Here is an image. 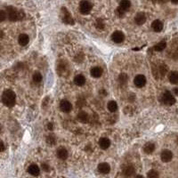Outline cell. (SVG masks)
Listing matches in <instances>:
<instances>
[{"instance_id": "6da1fadb", "label": "cell", "mask_w": 178, "mask_h": 178, "mask_svg": "<svg viewBox=\"0 0 178 178\" xmlns=\"http://www.w3.org/2000/svg\"><path fill=\"white\" fill-rule=\"evenodd\" d=\"M1 101H2V103L4 104V106L11 108L15 104L16 95L13 91H12L10 89H7L3 93L2 97H1Z\"/></svg>"}, {"instance_id": "7a4b0ae2", "label": "cell", "mask_w": 178, "mask_h": 178, "mask_svg": "<svg viewBox=\"0 0 178 178\" xmlns=\"http://www.w3.org/2000/svg\"><path fill=\"white\" fill-rule=\"evenodd\" d=\"M160 101L162 102V104H166V105H168V106H171L173 104H176V98L174 97V95L170 93V92H166L164 93L162 95H161V99Z\"/></svg>"}, {"instance_id": "3957f363", "label": "cell", "mask_w": 178, "mask_h": 178, "mask_svg": "<svg viewBox=\"0 0 178 178\" xmlns=\"http://www.w3.org/2000/svg\"><path fill=\"white\" fill-rule=\"evenodd\" d=\"M79 9L82 14H88L92 10V4L86 0H82L79 4Z\"/></svg>"}, {"instance_id": "277c9868", "label": "cell", "mask_w": 178, "mask_h": 178, "mask_svg": "<svg viewBox=\"0 0 178 178\" xmlns=\"http://www.w3.org/2000/svg\"><path fill=\"white\" fill-rule=\"evenodd\" d=\"M7 16L11 22H16L19 20V12L12 6H9L7 8Z\"/></svg>"}, {"instance_id": "5b68a950", "label": "cell", "mask_w": 178, "mask_h": 178, "mask_svg": "<svg viewBox=\"0 0 178 178\" xmlns=\"http://www.w3.org/2000/svg\"><path fill=\"white\" fill-rule=\"evenodd\" d=\"M111 39L113 42H115L116 44H119V43H122L125 39V35L122 31H114L111 35Z\"/></svg>"}, {"instance_id": "8992f818", "label": "cell", "mask_w": 178, "mask_h": 178, "mask_svg": "<svg viewBox=\"0 0 178 178\" xmlns=\"http://www.w3.org/2000/svg\"><path fill=\"white\" fill-rule=\"evenodd\" d=\"M160 158L163 162H166V163L170 162L173 159V153L169 150H162L161 154H160Z\"/></svg>"}, {"instance_id": "52a82bcc", "label": "cell", "mask_w": 178, "mask_h": 178, "mask_svg": "<svg viewBox=\"0 0 178 178\" xmlns=\"http://www.w3.org/2000/svg\"><path fill=\"white\" fill-rule=\"evenodd\" d=\"M62 13H63V20L65 23H67V24H73L74 23V21L71 17V13H69V11L65 7H63L62 9Z\"/></svg>"}, {"instance_id": "ba28073f", "label": "cell", "mask_w": 178, "mask_h": 178, "mask_svg": "<svg viewBox=\"0 0 178 178\" xmlns=\"http://www.w3.org/2000/svg\"><path fill=\"white\" fill-rule=\"evenodd\" d=\"M134 83L137 87H142L146 85V77L143 75H137L134 79Z\"/></svg>"}, {"instance_id": "9c48e42d", "label": "cell", "mask_w": 178, "mask_h": 178, "mask_svg": "<svg viewBox=\"0 0 178 178\" xmlns=\"http://www.w3.org/2000/svg\"><path fill=\"white\" fill-rule=\"evenodd\" d=\"M60 109L63 112H70L71 110V109H72V105H71V104L69 101L63 100L60 103Z\"/></svg>"}, {"instance_id": "30bf717a", "label": "cell", "mask_w": 178, "mask_h": 178, "mask_svg": "<svg viewBox=\"0 0 178 178\" xmlns=\"http://www.w3.org/2000/svg\"><path fill=\"white\" fill-rule=\"evenodd\" d=\"M97 168H98V171L101 174H104V175L109 174V171H110V166L108 163H106V162H104V163L99 164Z\"/></svg>"}, {"instance_id": "8fae6325", "label": "cell", "mask_w": 178, "mask_h": 178, "mask_svg": "<svg viewBox=\"0 0 178 178\" xmlns=\"http://www.w3.org/2000/svg\"><path fill=\"white\" fill-rule=\"evenodd\" d=\"M151 28L155 32H160L163 30V23L159 20H156L151 23Z\"/></svg>"}, {"instance_id": "7c38bea8", "label": "cell", "mask_w": 178, "mask_h": 178, "mask_svg": "<svg viewBox=\"0 0 178 178\" xmlns=\"http://www.w3.org/2000/svg\"><path fill=\"white\" fill-rule=\"evenodd\" d=\"M135 22L138 25H142L146 22V15L143 13H138L135 17Z\"/></svg>"}, {"instance_id": "4fadbf2b", "label": "cell", "mask_w": 178, "mask_h": 178, "mask_svg": "<svg viewBox=\"0 0 178 178\" xmlns=\"http://www.w3.org/2000/svg\"><path fill=\"white\" fill-rule=\"evenodd\" d=\"M30 42V37L29 36L26 34H21L18 37V43L19 45H21L22 46H25L29 44Z\"/></svg>"}, {"instance_id": "5bb4252c", "label": "cell", "mask_w": 178, "mask_h": 178, "mask_svg": "<svg viewBox=\"0 0 178 178\" xmlns=\"http://www.w3.org/2000/svg\"><path fill=\"white\" fill-rule=\"evenodd\" d=\"M69 156V153H68V150L65 149V148H60L58 150H57V157L62 159V160H65Z\"/></svg>"}, {"instance_id": "9a60e30c", "label": "cell", "mask_w": 178, "mask_h": 178, "mask_svg": "<svg viewBox=\"0 0 178 178\" xmlns=\"http://www.w3.org/2000/svg\"><path fill=\"white\" fill-rule=\"evenodd\" d=\"M28 172L33 177H37L39 175V173H40V169H39L38 166H36V164H32V165H31L29 167Z\"/></svg>"}, {"instance_id": "2e32d148", "label": "cell", "mask_w": 178, "mask_h": 178, "mask_svg": "<svg viewBox=\"0 0 178 178\" xmlns=\"http://www.w3.org/2000/svg\"><path fill=\"white\" fill-rule=\"evenodd\" d=\"M74 83H75L77 86H84L85 83H86V77H85L83 75H81V74L77 75V76L74 77Z\"/></svg>"}, {"instance_id": "e0dca14e", "label": "cell", "mask_w": 178, "mask_h": 178, "mask_svg": "<svg viewBox=\"0 0 178 178\" xmlns=\"http://www.w3.org/2000/svg\"><path fill=\"white\" fill-rule=\"evenodd\" d=\"M155 150V144L153 142H146L143 146V150L147 154H150Z\"/></svg>"}, {"instance_id": "ac0fdd59", "label": "cell", "mask_w": 178, "mask_h": 178, "mask_svg": "<svg viewBox=\"0 0 178 178\" xmlns=\"http://www.w3.org/2000/svg\"><path fill=\"white\" fill-rule=\"evenodd\" d=\"M168 79L171 84L177 85L178 84V72L177 71H171L168 75Z\"/></svg>"}, {"instance_id": "d6986e66", "label": "cell", "mask_w": 178, "mask_h": 178, "mask_svg": "<svg viewBox=\"0 0 178 178\" xmlns=\"http://www.w3.org/2000/svg\"><path fill=\"white\" fill-rule=\"evenodd\" d=\"M99 145L103 150H106L110 146V141L106 137H102L99 140Z\"/></svg>"}, {"instance_id": "ffe728a7", "label": "cell", "mask_w": 178, "mask_h": 178, "mask_svg": "<svg viewBox=\"0 0 178 178\" xmlns=\"http://www.w3.org/2000/svg\"><path fill=\"white\" fill-rule=\"evenodd\" d=\"M92 77H100L102 75H103V70L100 68V67H94L91 69V71H90Z\"/></svg>"}, {"instance_id": "44dd1931", "label": "cell", "mask_w": 178, "mask_h": 178, "mask_svg": "<svg viewBox=\"0 0 178 178\" xmlns=\"http://www.w3.org/2000/svg\"><path fill=\"white\" fill-rule=\"evenodd\" d=\"M135 172H136V170H135V168L133 166H127L123 170V174L126 177H132L135 174Z\"/></svg>"}, {"instance_id": "7402d4cb", "label": "cell", "mask_w": 178, "mask_h": 178, "mask_svg": "<svg viewBox=\"0 0 178 178\" xmlns=\"http://www.w3.org/2000/svg\"><path fill=\"white\" fill-rule=\"evenodd\" d=\"M77 118H78L79 121H81V122H83V123H86V122L88 121L89 116H88V114H87L86 112H85V111H80V112L77 114Z\"/></svg>"}, {"instance_id": "603a6c76", "label": "cell", "mask_w": 178, "mask_h": 178, "mask_svg": "<svg viewBox=\"0 0 178 178\" xmlns=\"http://www.w3.org/2000/svg\"><path fill=\"white\" fill-rule=\"evenodd\" d=\"M119 7L126 12L129 10V8L131 7V2L129 0H121L119 4Z\"/></svg>"}, {"instance_id": "cb8c5ba5", "label": "cell", "mask_w": 178, "mask_h": 178, "mask_svg": "<svg viewBox=\"0 0 178 178\" xmlns=\"http://www.w3.org/2000/svg\"><path fill=\"white\" fill-rule=\"evenodd\" d=\"M107 108L110 112H115L118 109V104L115 101H109L107 104Z\"/></svg>"}, {"instance_id": "d4e9b609", "label": "cell", "mask_w": 178, "mask_h": 178, "mask_svg": "<svg viewBox=\"0 0 178 178\" xmlns=\"http://www.w3.org/2000/svg\"><path fill=\"white\" fill-rule=\"evenodd\" d=\"M168 71V68L166 64H161L159 67V70H158V73L160 75V77H164Z\"/></svg>"}, {"instance_id": "484cf974", "label": "cell", "mask_w": 178, "mask_h": 178, "mask_svg": "<svg viewBox=\"0 0 178 178\" xmlns=\"http://www.w3.org/2000/svg\"><path fill=\"white\" fill-rule=\"evenodd\" d=\"M127 75L126 73H121L118 76V83L121 86H124L127 85Z\"/></svg>"}, {"instance_id": "4316f807", "label": "cell", "mask_w": 178, "mask_h": 178, "mask_svg": "<svg viewBox=\"0 0 178 178\" xmlns=\"http://www.w3.org/2000/svg\"><path fill=\"white\" fill-rule=\"evenodd\" d=\"M166 46H167L166 42L162 41V42L158 43V44L154 46V50H155V51H157V52H161V51H163V50L166 48Z\"/></svg>"}, {"instance_id": "83f0119b", "label": "cell", "mask_w": 178, "mask_h": 178, "mask_svg": "<svg viewBox=\"0 0 178 178\" xmlns=\"http://www.w3.org/2000/svg\"><path fill=\"white\" fill-rule=\"evenodd\" d=\"M32 79L35 83H40L41 80H42V75L39 73V72H35L32 76Z\"/></svg>"}, {"instance_id": "f1b7e54d", "label": "cell", "mask_w": 178, "mask_h": 178, "mask_svg": "<svg viewBox=\"0 0 178 178\" xmlns=\"http://www.w3.org/2000/svg\"><path fill=\"white\" fill-rule=\"evenodd\" d=\"M46 143L48 144V145H50V146H52V145H54L55 142H56V139H55V136H48L47 137H46Z\"/></svg>"}, {"instance_id": "f546056e", "label": "cell", "mask_w": 178, "mask_h": 178, "mask_svg": "<svg viewBox=\"0 0 178 178\" xmlns=\"http://www.w3.org/2000/svg\"><path fill=\"white\" fill-rule=\"evenodd\" d=\"M148 178H159V173L155 170H150L147 174Z\"/></svg>"}, {"instance_id": "4dcf8cb0", "label": "cell", "mask_w": 178, "mask_h": 178, "mask_svg": "<svg viewBox=\"0 0 178 178\" xmlns=\"http://www.w3.org/2000/svg\"><path fill=\"white\" fill-rule=\"evenodd\" d=\"M115 13H116V15H117L118 17H119V18H122V17H124V15H125V11L122 10L120 7H118V8L116 9V11H115Z\"/></svg>"}, {"instance_id": "1f68e13d", "label": "cell", "mask_w": 178, "mask_h": 178, "mask_svg": "<svg viewBox=\"0 0 178 178\" xmlns=\"http://www.w3.org/2000/svg\"><path fill=\"white\" fill-rule=\"evenodd\" d=\"M96 27H97V29H99V30H103V29L104 28V22H103L102 20H98V21L96 22Z\"/></svg>"}, {"instance_id": "d6a6232c", "label": "cell", "mask_w": 178, "mask_h": 178, "mask_svg": "<svg viewBox=\"0 0 178 178\" xmlns=\"http://www.w3.org/2000/svg\"><path fill=\"white\" fill-rule=\"evenodd\" d=\"M6 16H7L6 13L4 11H3V10H0V22L4 21L6 19Z\"/></svg>"}, {"instance_id": "836d02e7", "label": "cell", "mask_w": 178, "mask_h": 178, "mask_svg": "<svg viewBox=\"0 0 178 178\" xmlns=\"http://www.w3.org/2000/svg\"><path fill=\"white\" fill-rule=\"evenodd\" d=\"M41 168H42V169H43L44 171H45V172L49 171V166H48L47 164H42Z\"/></svg>"}, {"instance_id": "e575fe53", "label": "cell", "mask_w": 178, "mask_h": 178, "mask_svg": "<svg viewBox=\"0 0 178 178\" xmlns=\"http://www.w3.org/2000/svg\"><path fill=\"white\" fill-rule=\"evenodd\" d=\"M4 149H5L4 143V142H2V141L0 140V152L4 151Z\"/></svg>"}, {"instance_id": "d590c367", "label": "cell", "mask_w": 178, "mask_h": 178, "mask_svg": "<svg viewBox=\"0 0 178 178\" xmlns=\"http://www.w3.org/2000/svg\"><path fill=\"white\" fill-rule=\"evenodd\" d=\"M159 3H161V4H164V3H167L168 0H157Z\"/></svg>"}, {"instance_id": "8d00e7d4", "label": "cell", "mask_w": 178, "mask_h": 178, "mask_svg": "<svg viewBox=\"0 0 178 178\" xmlns=\"http://www.w3.org/2000/svg\"><path fill=\"white\" fill-rule=\"evenodd\" d=\"M48 128H49L50 130H53V125H52L51 123L48 124Z\"/></svg>"}, {"instance_id": "74e56055", "label": "cell", "mask_w": 178, "mask_h": 178, "mask_svg": "<svg viewBox=\"0 0 178 178\" xmlns=\"http://www.w3.org/2000/svg\"><path fill=\"white\" fill-rule=\"evenodd\" d=\"M174 93H175V94H176L177 95H178V87H177V88H176V89L174 90Z\"/></svg>"}, {"instance_id": "f35d334b", "label": "cell", "mask_w": 178, "mask_h": 178, "mask_svg": "<svg viewBox=\"0 0 178 178\" xmlns=\"http://www.w3.org/2000/svg\"><path fill=\"white\" fill-rule=\"evenodd\" d=\"M3 36H4V32H3L2 31H0V38H2Z\"/></svg>"}, {"instance_id": "ab89813d", "label": "cell", "mask_w": 178, "mask_h": 178, "mask_svg": "<svg viewBox=\"0 0 178 178\" xmlns=\"http://www.w3.org/2000/svg\"><path fill=\"white\" fill-rule=\"evenodd\" d=\"M171 2L173 4H178V0H171Z\"/></svg>"}, {"instance_id": "60d3db41", "label": "cell", "mask_w": 178, "mask_h": 178, "mask_svg": "<svg viewBox=\"0 0 178 178\" xmlns=\"http://www.w3.org/2000/svg\"><path fill=\"white\" fill-rule=\"evenodd\" d=\"M136 178H143V177L141 176V175H138V176H136Z\"/></svg>"}]
</instances>
